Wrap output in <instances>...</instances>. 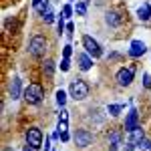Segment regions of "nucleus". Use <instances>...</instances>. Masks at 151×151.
Returning a JSON list of instances; mask_svg holds the SVG:
<instances>
[{
  "instance_id": "412c9836",
  "label": "nucleus",
  "mask_w": 151,
  "mask_h": 151,
  "mask_svg": "<svg viewBox=\"0 0 151 151\" xmlns=\"http://www.w3.org/2000/svg\"><path fill=\"white\" fill-rule=\"evenodd\" d=\"M60 14H63V18H67V20H70V18H73V14H75V6H73L70 2H67V4H63V8H60Z\"/></svg>"
},
{
  "instance_id": "aec40b11",
  "label": "nucleus",
  "mask_w": 151,
  "mask_h": 151,
  "mask_svg": "<svg viewBox=\"0 0 151 151\" xmlns=\"http://www.w3.org/2000/svg\"><path fill=\"white\" fill-rule=\"evenodd\" d=\"M32 10H35L36 14H38V16H45V14H47V12L50 10V0H42V2H40L38 6H35Z\"/></svg>"
},
{
  "instance_id": "f257e3e1",
  "label": "nucleus",
  "mask_w": 151,
  "mask_h": 151,
  "mask_svg": "<svg viewBox=\"0 0 151 151\" xmlns=\"http://www.w3.org/2000/svg\"><path fill=\"white\" fill-rule=\"evenodd\" d=\"M103 22L107 30H125V26H129V14L123 6H111L105 10Z\"/></svg>"
},
{
  "instance_id": "c85d7f7f",
  "label": "nucleus",
  "mask_w": 151,
  "mask_h": 151,
  "mask_svg": "<svg viewBox=\"0 0 151 151\" xmlns=\"http://www.w3.org/2000/svg\"><path fill=\"white\" fill-rule=\"evenodd\" d=\"M73 32H75V24L70 22V20H67V38L69 40H73Z\"/></svg>"
},
{
  "instance_id": "39448f33",
  "label": "nucleus",
  "mask_w": 151,
  "mask_h": 151,
  "mask_svg": "<svg viewBox=\"0 0 151 151\" xmlns=\"http://www.w3.org/2000/svg\"><path fill=\"white\" fill-rule=\"evenodd\" d=\"M89 95H91V85L85 81V79L77 77V79H73V81L69 83V97L75 101V103L85 101Z\"/></svg>"
},
{
  "instance_id": "b1692460",
  "label": "nucleus",
  "mask_w": 151,
  "mask_h": 151,
  "mask_svg": "<svg viewBox=\"0 0 151 151\" xmlns=\"http://www.w3.org/2000/svg\"><path fill=\"white\" fill-rule=\"evenodd\" d=\"M107 60H109V63H123L125 57H123V55H119V52H109Z\"/></svg>"
},
{
  "instance_id": "f704fd0d",
  "label": "nucleus",
  "mask_w": 151,
  "mask_h": 151,
  "mask_svg": "<svg viewBox=\"0 0 151 151\" xmlns=\"http://www.w3.org/2000/svg\"><path fill=\"white\" fill-rule=\"evenodd\" d=\"M40 2H42V0H32L30 4H32V8H35V6H38V4H40Z\"/></svg>"
},
{
  "instance_id": "e433bc0d",
  "label": "nucleus",
  "mask_w": 151,
  "mask_h": 151,
  "mask_svg": "<svg viewBox=\"0 0 151 151\" xmlns=\"http://www.w3.org/2000/svg\"><path fill=\"white\" fill-rule=\"evenodd\" d=\"M69 2H75V0H69Z\"/></svg>"
},
{
  "instance_id": "9b49d317",
  "label": "nucleus",
  "mask_w": 151,
  "mask_h": 151,
  "mask_svg": "<svg viewBox=\"0 0 151 151\" xmlns=\"http://www.w3.org/2000/svg\"><path fill=\"white\" fill-rule=\"evenodd\" d=\"M6 93H8V99L10 101H18L22 97L24 89H22V79L18 75H12L8 79V85H6Z\"/></svg>"
},
{
  "instance_id": "c9c22d12",
  "label": "nucleus",
  "mask_w": 151,
  "mask_h": 151,
  "mask_svg": "<svg viewBox=\"0 0 151 151\" xmlns=\"http://www.w3.org/2000/svg\"><path fill=\"white\" fill-rule=\"evenodd\" d=\"M4 151H14V149H10V147H4Z\"/></svg>"
},
{
  "instance_id": "473e14b6",
  "label": "nucleus",
  "mask_w": 151,
  "mask_h": 151,
  "mask_svg": "<svg viewBox=\"0 0 151 151\" xmlns=\"http://www.w3.org/2000/svg\"><path fill=\"white\" fill-rule=\"evenodd\" d=\"M22 151H40V149H36V147H32V145L24 143V145H22Z\"/></svg>"
},
{
  "instance_id": "1a4fd4ad",
  "label": "nucleus",
  "mask_w": 151,
  "mask_h": 151,
  "mask_svg": "<svg viewBox=\"0 0 151 151\" xmlns=\"http://www.w3.org/2000/svg\"><path fill=\"white\" fill-rule=\"evenodd\" d=\"M38 70H40V79L45 81V85H50L52 79H55V70H57V63H55V58L45 57L40 63H38Z\"/></svg>"
},
{
  "instance_id": "20e7f679",
  "label": "nucleus",
  "mask_w": 151,
  "mask_h": 151,
  "mask_svg": "<svg viewBox=\"0 0 151 151\" xmlns=\"http://www.w3.org/2000/svg\"><path fill=\"white\" fill-rule=\"evenodd\" d=\"M135 75H137V63H127L123 67H119L115 73V85L119 89H127L133 85L135 81Z\"/></svg>"
},
{
  "instance_id": "7ed1b4c3",
  "label": "nucleus",
  "mask_w": 151,
  "mask_h": 151,
  "mask_svg": "<svg viewBox=\"0 0 151 151\" xmlns=\"http://www.w3.org/2000/svg\"><path fill=\"white\" fill-rule=\"evenodd\" d=\"M48 48H50V40L47 32H32V36L28 38V55L36 60H42Z\"/></svg>"
},
{
  "instance_id": "2eb2a0df",
  "label": "nucleus",
  "mask_w": 151,
  "mask_h": 151,
  "mask_svg": "<svg viewBox=\"0 0 151 151\" xmlns=\"http://www.w3.org/2000/svg\"><path fill=\"white\" fill-rule=\"evenodd\" d=\"M137 20L139 22H143V24H147V22H151V4L149 2H143L141 6H137Z\"/></svg>"
},
{
  "instance_id": "9d476101",
  "label": "nucleus",
  "mask_w": 151,
  "mask_h": 151,
  "mask_svg": "<svg viewBox=\"0 0 151 151\" xmlns=\"http://www.w3.org/2000/svg\"><path fill=\"white\" fill-rule=\"evenodd\" d=\"M105 135H107V143H109L107 147L119 149V145H123V139H125V129H123V125L121 127H107Z\"/></svg>"
},
{
  "instance_id": "393cba45",
  "label": "nucleus",
  "mask_w": 151,
  "mask_h": 151,
  "mask_svg": "<svg viewBox=\"0 0 151 151\" xmlns=\"http://www.w3.org/2000/svg\"><path fill=\"white\" fill-rule=\"evenodd\" d=\"M58 69L63 70V73H69V70H70V58H60V65H58Z\"/></svg>"
},
{
  "instance_id": "f8f14e48",
  "label": "nucleus",
  "mask_w": 151,
  "mask_h": 151,
  "mask_svg": "<svg viewBox=\"0 0 151 151\" xmlns=\"http://www.w3.org/2000/svg\"><path fill=\"white\" fill-rule=\"evenodd\" d=\"M139 125H141V113H139V109L131 107L127 113H125V119H123V129H125V133H131L133 129H137Z\"/></svg>"
},
{
  "instance_id": "2f4dec72",
  "label": "nucleus",
  "mask_w": 151,
  "mask_h": 151,
  "mask_svg": "<svg viewBox=\"0 0 151 151\" xmlns=\"http://www.w3.org/2000/svg\"><path fill=\"white\" fill-rule=\"evenodd\" d=\"M123 151H137V145H135V143H131V141H127V143L123 145Z\"/></svg>"
},
{
  "instance_id": "423d86ee",
  "label": "nucleus",
  "mask_w": 151,
  "mask_h": 151,
  "mask_svg": "<svg viewBox=\"0 0 151 151\" xmlns=\"http://www.w3.org/2000/svg\"><path fill=\"white\" fill-rule=\"evenodd\" d=\"M73 141L77 149H89L95 143V133L87 127H77L73 131Z\"/></svg>"
},
{
  "instance_id": "ddd939ff",
  "label": "nucleus",
  "mask_w": 151,
  "mask_h": 151,
  "mask_svg": "<svg viewBox=\"0 0 151 151\" xmlns=\"http://www.w3.org/2000/svg\"><path fill=\"white\" fill-rule=\"evenodd\" d=\"M147 52V45L143 42V40H131L129 42V48H127V57H131V58H141L143 55Z\"/></svg>"
},
{
  "instance_id": "a878e982",
  "label": "nucleus",
  "mask_w": 151,
  "mask_h": 151,
  "mask_svg": "<svg viewBox=\"0 0 151 151\" xmlns=\"http://www.w3.org/2000/svg\"><path fill=\"white\" fill-rule=\"evenodd\" d=\"M143 89L151 91V75L149 73H143Z\"/></svg>"
},
{
  "instance_id": "0eeeda50",
  "label": "nucleus",
  "mask_w": 151,
  "mask_h": 151,
  "mask_svg": "<svg viewBox=\"0 0 151 151\" xmlns=\"http://www.w3.org/2000/svg\"><path fill=\"white\" fill-rule=\"evenodd\" d=\"M24 143L32 145L36 149H42V145H45V133H42V129L38 127V125H28V127L24 129Z\"/></svg>"
},
{
  "instance_id": "6e6552de",
  "label": "nucleus",
  "mask_w": 151,
  "mask_h": 151,
  "mask_svg": "<svg viewBox=\"0 0 151 151\" xmlns=\"http://www.w3.org/2000/svg\"><path fill=\"white\" fill-rule=\"evenodd\" d=\"M81 45H83V50H85V52H89L93 58H101L105 55L101 42H99L97 38H93L91 35H87V32L81 36Z\"/></svg>"
},
{
  "instance_id": "7c9ffc66",
  "label": "nucleus",
  "mask_w": 151,
  "mask_h": 151,
  "mask_svg": "<svg viewBox=\"0 0 151 151\" xmlns=\"http://www.w3.org/2000/svg\"><path fill=\"white\" fill-rule=\"evenodd\" d=\"M70 139H73V135H70L69 131H63V133H60V141H63V143H69Z\"/></svg>"
},
{
  "instance_id": "f03ea898",
  "label": "nucleus",
  "mask_w": 151,
  "mask_h": 151,
  "mask_svg": "<svg viewBox=\"0 0 151 151\" xmlns=\"http://www.w3.org/2000/svg\"><path fill=\"white\" fill-rule=\"evenodd\" d=\"M22 99L28 107H36V105H42L47 99V85H42V81H32L24 87Z\"/></svg>"
},
{
  "instance_id": "4be33fe9",
  "label": "nucleus",
  "mask_w": 151,
  "mask_h": 151,
  "mask_svg": "<svg viewBox=\"0 0 151 151\" xmlns=\"http://www.w3.org/2000/svg\"><path fill=\"white\" fill-rule=\"evenodd\" d=\"M40 20H42L45 24H52L55 20H58V14H55V10L50 8V10H48L45 16H40Z\"/></svg>"
},
{
  "instance_id": "72a5a7b5",
  "label": "nucleus",
  "mask_w": 151,
  "mask_h": 151,
  "mask_svg": "<svg viewBox=\"0 0 151 151\" xmlns=\"http://www.w3.org/2000/svg\"><path fill=\"white\" fill-rule=\"evenodd\" d=\"M50 137H52V141H58V139H60V131L57 129V131H55V133H52Z\"/></svg>"
},
{
  "instance_id": "f3484780",
  "label": "nucleus",
  "mask_w": 151,
  "mask_h": 151,
  "mask_svg": "<svg viewBox=\"0 0 151 151\" xmlns=\"http://www.w3.org/2000/svg\"><path fill=\"white\" fill-rule=\"evenodd\" d=\"M129 135V139L127 141H131V143H135V145H137V143H139L141 139H143V137H147V133H145V129L141 127H137V129H133V131H131V133H127Z\"/></svg>"
},
{
  "instance_id": "dca6fc26",
  "label": "nucleus",
  "mask_w": 151,
  "mask_h": 151,
  "mask_svg": "<svg viewBox=\"0 0 151 151\" xmlns=\"http://www.w3.org/2000/svg\"><path fill=\"white\" fill-rule=\"evenodd\" d=\"M105 111H107V115H109V117L117 119V117L125 111V105H123V103H109L107 107H105Z\"/></svg>"
},
{
  "instance_id": "c756f323",
  "label": "nucleus",
  "mask_w": 151,
  "mask_h": 151,
  "mask_svg": "<svg viewBox=\"0 0 151 151\" xmlns=\"http://www.w3.org/2000/svg\"><path fill=\"white\" fill-rule=\"evenodd\" d=\"M57 129L63 133V131H69V121H58L57 123Z\"/></svg>"
},
{
  "instance_id": "bb28decb",
  "label": "nucleus",
  "mask_w": 151,
  "mask_h": 151,
  "mask_svg": "<svg viewBox=\"0 0 151 151\" xmlns=\"http://www.w3.org/2000/svg\"><path fill=\"white\" fill-rule=\"evenodd\" d=\"M73 57V45H65V47H63V58H70Z\"/></svg>"
},
{
  "instance_id": "6ab92c4d",
  "label": "nucleus",
  "mask_w": 151,
  "mask_h": 151,
  "mask_svg": "<svg viewBox=\"0 0 151 151\" xmlns=\"http://www.w3.org/2000/svg\"><path fill=\"white\" fill-rule=\"evenodd\" d=\"M67 99H69V93L63 91V89H57L55 91V101H57L58 107H67Z\"/></svg>"
},
{
  "instance_id": "a211bd4d",
  "label": "nucleus",
  "mask_w": 151,
  "mask_h": 151,
  "mask_svg": "<svg viewBox=\"0 0 151 151\" xmlns=\"http://www.w3.org/2000/svg\"><path fill=\"white\" fill-rule=\"evenodd\" d=\"M89 4H91V0H77V2H75V14H77V16H87Z\"/></svg>"
},
{
  "instance_id": "4468645a",
  "label": "nucleus",
  "mask_w": 151,
  "mask_h": 151,
  "mask_svg": "<svg viewBox=\"0 0 151 151\" xmlns=\"http://www.w3.org/2000/svg\"><path fill=\"white\" fill-rule=\"evenodd\" d=\"M93 60L95 58L89 55V52H85V50H81V52H77V69L81 70V73H87V70L93 69Z\"/></svg>"
},
{
  "instance_id": "cd10ccee",
  "label": "nucleus",
  "mask_w": 151,
  "mask_h": 151,
  "mask_svg": "<svg viewBox=\"0 0 151 151\" xmlns=\"http://www.w3.org/2000/svg\"><path fill=\"white\" fill-rule=\"evenodd\" d=\"M58 121H69V109H67V107H60V113H58Z\"/></svg>"
},
{
  "instance_id": "5701e85b",
  "label": "nucleus",
  "mask_w": 151,
  "mask_h": 151,
  "mask_svg": "<svg viewBox=\"0 0 151 151\" xmlns=\"http://www.w3.org/2000/svg\"><path fill=\"white\" fill-rule=\"evenodd\" d=\"M67 18H63V14H58V20H57V35H65V30H67V22H65Z\"/></svg>"
}]
</instances>
